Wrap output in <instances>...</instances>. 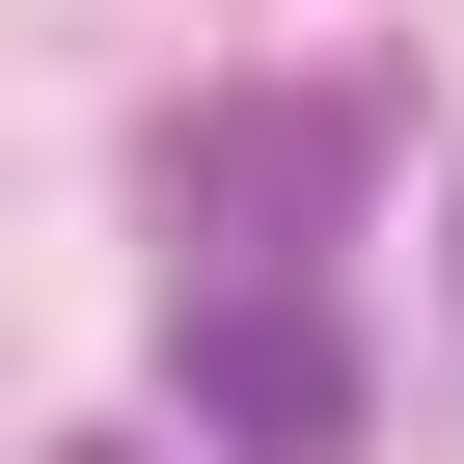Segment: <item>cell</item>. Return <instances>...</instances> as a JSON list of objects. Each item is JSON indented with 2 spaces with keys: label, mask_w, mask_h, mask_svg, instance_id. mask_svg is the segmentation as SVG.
<instances>
[{
  "label": "cell",
  "mask_w": 464,
  "mask_h": 464,
  "mask_svg": "<svg viewBox=\"0 0 464 464\" xmlns=\"http://www.w3.org/2000/svg\"><path fill=\"white\" fill-rule=\"evenodd\" d=\"M164 410H191L218 464H328V437H355V301H328V274H191V301H164Z\"/></svg>",
  "instance_id": "6da1fadb"
},
{
  "label": "cell",
  "mask_w": 464,
  "mask_h": 464,
  "mask_svg": "<svg viewBox=\"0 0 464 464\" xmlns=\"http://www.w3.org/2000/svg\"><path fill=\"white\" fill-rule=\"evenodd\" d=\"M355 164H382V82H274V110H191L164 137V218H218V274H301Z\"/></svg>",
  "instance_id": "7a4b0ae2"
},
{
  "label": "cell",
  "mask_w": 464,
  "mask_h": 464,
  "mask_svg": "<svg viewBox=\"0 0 464 464\" xmlns=\"http://www.w3.org/2000/svg\"><path fill=\"white\" fill-rule=\"evenodd\" d=\"M55 464H137V437H55Z\"/></svg>",
  "instance_id": "3957f363"
},
{
  "label": "cell",
  "mask_w": 464,
  "mask_h": 464,
  "mask_svg": "<svg viewBox=\"0 0 464 464\" xmlns=\"http://www.w3.org/2000/svg\"><path fill=\"white\" fill-rule=\"evenodd\" d=\"M437 246H464V191H437Z\"/></svg>",
  "instance_id": "277c9868"
}]
</instances>
